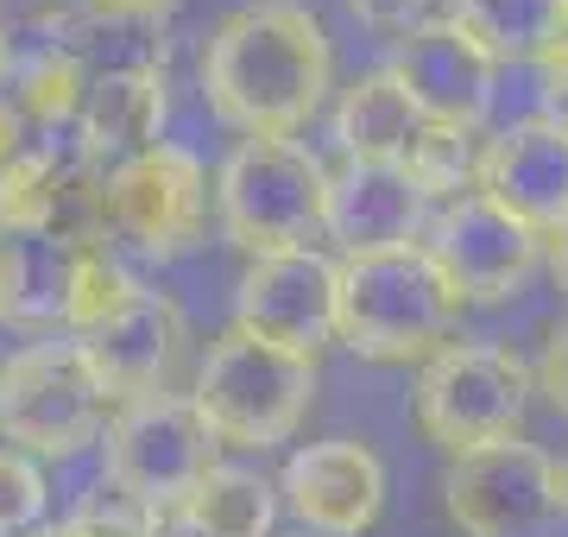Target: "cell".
Returning a JSON list of instances; mask_svg holds the SVG:
<instances>
[{"label": "cell", "instance_id": "11", "mask_svg": "<svg viewBox=\"0 0 568 537\" xmlns=\"http://www.w3.org/2000/svg\"><path fill=\"white\" fill-rule=\"evenodd\" d=\"M234 330L316 361L335 342V260L323 247H284L246 260L234 285Z\"/></svg>", "mask_w": 568, "mask_h": 537}, {"label": "cell", "instance_id": "22", "mask_svg": "<svg viewBox=\"0 0 568 537\" xmlns=\"http://www.w3.org/2000/svg\"><path fill=\"white\" fill-rule=\"evenodd\" d=\"M70 159H77V140H26L0 165V234H51Z\"/></svg>", "mask_w": 568, "mask_h": 537}, {"label": "cell", "instance_id": "33", "mask_svg": "<svg viewBox=\"0 0 568 537\" xmlns=\"http://www.w3.org/2000/svg\"><path fill=\"white\" fill-rule=\"evenodd\" d=\"M0 323H13V241L0 234Z\"/></svg>", "mask_w": 568, "mask_h": 537}, {"label": "cell", "instance_id": "16", "mask_svg": "<svg viewBox=\"0 0 568 537\" xmlns=\"http://www.w3.org/2000/svg\"><path fill=\"white\" fill-rule=\"evenodd\" d=\"M82 354H89V367H95V379H102V393L114 398V405L164 393V379H171V367H178V354H183L178 297L140 285L133 304H126L114 323H102L95 335H82Z\"/></svg>", "mask_w": 568, "mask_h": 537}, {"label": "cell", "instance_id": "4", "mask_svg": "<svg viewBox=\"0 0 568 537\" xmlns=\"http://www.w3.org/2000/svg\"><path fill=\"white\" fill-rule=\"evenodd\" d=\"M328 165L297 140H241L215 171V215L246 260L310 247L323 234Z\"/></svg>", "mask_w": 568, "mask_h": 537}, {"label": "cell", "instance_id": "24", "mask_svg": "<svg viewBox=\"0 0 568 537\" xmlns=\"http://www.w3.org/2000/svg\"><path fill=\"white\" fill-rule=\"evenodd\" d=\"M480 145H487V140H480V133H467V126L424 121L398 165H405V178L424 190L429 209H436V203H455V196H474V178H480Z\"/></svg>", "mask_w": 568, "mask_h": 537}, {"label": "cell", "instance_id": "9", "mask_svg": "<svg viewBox=\"0 0 568 537\" xmlns=\"http://www.w3.org/2000/svg\"><path fill=\"white\" fill-rule=\"evenodd\" d=\"M417 247L429 253V266L443 272L462 304H511L544 266V234L487 196H455L429 209Z\"/></svg>", "mask_w": 568, "mask_h": 537}, {"label": "cell", "instance_id": "18", "mask_svg": "<svg viewBox=\"0 0 568 537\" xmlns=\"http://www.w3.org/2000/svg\"><path fill=\"white\" fill-rule=\"evenodd\" d=\"M417 126H424V114L410 108L392 70L354 77L335 102V145H342L347 165H398L417 140Z\"/></svg>", "mask_w": 568, "mask_h": 537}, {"label": "cell", "instance_id": "26", "mask_svg": "<svg viewBox=\"0 0 568 537\" xmlns=\"http://www.w3.org/2000/svg\"><path fill=\"white\" fill-rule=\"evenodd\" d=\"M152 525H159V513L102 475L89 494L77 499V506H70L63 537H152Z\"/></svg>", "mask_w": 568, "mask_h": 537}, {"label": "cell", "instance_id": "3", "mask_svg": "<svg viewBox=\"0 0 568 537\" xmlns=\"http://www.w3.org/2000/svg\"><path fill=\"white\" fill-rule=\"evenodd\" d=\"M316 386H323V373H316L310 354H284L272 342H253V335L227 330L203 354L190 405H196V417L209 424V436L222 449L265 455L297 436V424L316 405Z\"/></svg>", "mask_w": 568, "mask_h": 537}, {"label": "cell", "instance_id": "36", "mask_svg": "<svg viewBox=\"0 0 568 537\" xmlns=\"http://www.w3.org/2000/svg\"><path fill=\"white\" fill-rule=\"evenodd\" d=\"M556 513H568V455L556 462Z\"/></svg>", "mask_w": 568, "mask_h": 537}, {"label": "cell", "instance_id": "20", "mask_svg": "<svg viewBox=\"0 0 568 537\" xmlns=\"http://www.w3.org/2000/svg\"><path fill=\"white\" fill-rule=\"evenodd\" d=\"M7 77H13L7 108L20 114V126H39V133H58V126L77 121L82 89H89V70H82L77 44H63V39H44L26 58H7Z\"/></svg>", "mask_w": 568, "mask_h": 537}, {"label": "cell", "instance_id": "28", "mask_svg": "<svg viewBox=\"0 0 568 537\" xmlns=\"http://www.w3.org/2000/svg\"><path fill=\"white\" fill-rule=\"evenodd\" d=\"M347 7H354L361 26L386 32V39H405V32L429 26V7H436V0H347Z\"/></svg>", "mask_w": 568, "mask_h": 537}, {"label": "cell", "instance_id": "6", "mask_svg": "<svg viewBox=\"0 0 568 537\" xmlns=\"http://www.w3.org/2000/svg\"><path fill=\"white\" fill-rule=\"evenodd\" d=\"M525 405H530V367L499 342H448V348H436L417 373V393H410L417 430L443 455L518 436Z\"/></svg>", "mask_w": 568, "mask_h": 537}, {"label": "cell", "instance_id": "23", "mask_svg": "<svg viewBox=\"0 0 568 537\" xmlns=\"http://www.w3.org/2000/svg\"><path fill=\"white\" fill-rule=\"evenodd\" d=\"M562 0H455L448 26L487 63H530Z\"/></svg>", "mask_w": 568, "mask_h": 537}, {"label": "cell", "instance_id": "5", "mask_svg": "<svg viewBox=\"0 0 568 537\" xmlns=\"http://www.w3.org/2000/svg\"><path fill=\"white\" fill-rule=\"evenodd\" d=\"M114 398L89 367L77 335L58 342H26L20 354L0 361V436L7 449L32 455V462H63V455L89 449L108 430Z\"/></svg>", "mask_w": 568, "mask_h": 537}, {"label": "cell", "instance_id": "31", "mask_svg": "<svg viewBox=\"0 0 568 537\" xmlns=\"http://www.w3.org/2000/svg\"><path fill=\"white\" fill-rule=\"evenodd\" d=\"M82 7L108 26H133V20H164L178 0H82Z\"/></svg>", "mask_w": 568, "mask_h": 537}, {"label": "cell", "instance_id": "7", "mask_svg": "<svg viewBox=\"0 0 568 537\" xmlns=\"http://www.w3.org/2000/svg\"><path fill=\"white\" fill-rule=\"evenodd\" d=\"M209 227V171L178 140H159L102 171V241L145 260H178Z\"/></svg>", "mask_w": 568, "mask_h": 537}, {"label": "cell", "instance_id": "29", "mask_svg": "<svg viewBox=\"0 0 568 537\" xmlns=\"http://www.w3.org/2000/svg\"><path fill=\"white\" fill-rule=\"evenodd\" d=\"M537 70H544V95L549 102H562L568 95V0L556 7V20H549V32H544V44H537Z\"/></svg>", "mask_w": 568, "mask_h": 537}, {"label": "cell", "instance_id": "35", "mask_svg": "<svg viewBox=\"0 0 568 537\" xmlns=\"http://www.w3.org/2000/svg\"><path fill=\"white\" fill-rule=\"evenodd\" d=\"M152 537H203L196 525H183L178 513H159V525H152Z\"/></svg>", "mask_w": 568, "mask_h": 537}, {"label": "cell", "instance_id": "12", "mask_svg": "<svg viewBox=\"0 0 568 537\" xmlns=\"http://www.w3.org/2000/svg\"><path fill=\"white\" fill-rule=\"evenodd\" d=\"M386 462L361 436L304 443L278 475V506L304 525V537H366L386 518Z\"/></svg>", "mask_w": 568, "mask_h": 537}, {"label": "cell", "instance_id": "37", "mask_svg": "<svg viewBox=\"0 0 568 537\" xmlns=\"http://www.w3.org/2000/svg\"><path fill=\"white\" fill-rule=\"evenodd\" d=\"M7 58H13V51H7V32H0V83H7Z\"/></svg>", "mask_w": 568, "mask_h": 537}, {"label": "cell", "instance_id": "32", "mask_svg": "<svg viewBox=\"0 0 568 537\" xmlns=\"http://www.w3.org/2000/svg\"><path fill=\"white\" fill-rule=\"evenodd\" d=\"M20 145H26V126H20V114L7 108V89H0V165H7Z\"/></svg>", "mask_w": 568, "mask_h": 537}, {"label": "cell", "instance_id": "17", "mask_svg": "<svg viewBox=\"0 0 568 537\" xmlns=\"http://www.w3.org/2000/svg\"><path fill=\"white\" fill-rule=\"evenodd\" d=\"M164 126V70L159 63H114L95 70L82 89V108L70 121V140L82 145L89 165H121L145 145H159Z\"/></svg>", "mask_w": 568, "mask_h": 537}, {"label": "cell", "instance_id": "19", "mask_svg": "<svg viewBox=\"0 0 568 537\" xmlns=\"http://www.w3.org/2000/svg\"><path fill=\"white\" fill-rule=\"evenodd\" d=\"M183 525H196L203 537H272L278 525V480H265L260 468L241 462H215L178 506Z\"/></svg>", "mask_w": 568, "mask_h": 537}, {"label": "cell", "instance_id": "13", "mask_svg": "<svg viewBox=\"0 0 568 537\" xmlns=\"http://www.w3.org/2000/svg\"><path fill=\"white\" fill-rule=\"evenodd\" d=\"M474 196L499 203L537 234H556L568 222V126L556 114H525L506 133L480 145V178Z\"/></svg>", "mask_w": 568, "mask_h": 537}, {"label": "cell", "instance_id": "27", "mask_svg": "<svg viewBox=\"0 0 568 537\" xmlns=\"http://www.w3.org/2000/svg\"><path fill=\"white\" fill-rule=\"evenodd\" d=\"M51 525V487H44V468L32 455L7 449L0 443V537H26Z\"/></svg>", "mask_w": 568, "mask_h": 537}, {"label": "cell", "instance_id": "14", "mask_svg": "<svg viewBox=\"0 0 568 537\" xmlns=\"http://www.w3.org/2000/svg\"><path fill=\"white\" fill-rule=\"evenodd\" d=\"M386 70L398 77V89L410 95V108L424 121L480 133V121H487V108H493V63L448 20H429L417 32H405Z\"/></svg>", "mask_w": 568, "mask_h": 537}, {"label": "cell", "instance_id": "2", "mask_svg": "<svg viewBox=\"0 0 568 537\" xmlns=\"http://www.w3.org/2000/svg\"><path fill=\"white\" fill-rule=\"evenodd\" d=\"M467 304L429 266L424 247L347 253L335 260V342L379 367H410L448 348Z\"/></svg>", "mask_w": 568, "mask_h": 537}, {"label": "cell", "instance_id": "1", "mask_svg": "<svg viewBox=\"0 0 568 537\" xmlns=\"http://www.w3.org/2000/svg\"><path fill=\"white\" fill-rule=\"evenodd\" d=\"M335 51L323 20L297 0H253L203 44V95L215 121L246 140H291L328 102Z\"/></svg>", "mask_w": 568, "mask_h": 537}, {"label": "cell", "instance_id": "8", "mask_svg": "<svg viewBox=\"0 0 568 537\" xmlns=\"http://www.w3.org/2000/svg\"><path fill=\"white\" fill-rule=\"evenodd\" d=\"M222 462V443L209 436L196 405L183 393L126 398L108 417V480L145 499L152 513H178L183 494Z\"/></svg>", "mask_w": 568, "mask_h": 537}, {"label": "cell", "instance_id": "34", "mask_svg": "<svg viewBox=\"0 0 568 537\" xmlns=\"http://www.w3.org/2000/svg\"><path fill=\"white\" fill-rule=\"evenodd\" d=\"M544 247H549V266H556V285H562V291H568V222H562V227H556V234H549Z\"/></svg>", "mask_w": 568, "mask_h": 537}, {"label": "cell", "instance_id": "10", "mask_svg": "<svg viewBox=\"0 0 568 537\" xmlns=\"http://www.w3.org/2000/svg\"><path fill=\"white\" fill-rule=\"evenodd\" d=\"M448 525L462 537H537L556 518V462L525 436L448 455Z\"/></svg>", "mask_w": 568, "mask_h": 537}, {"label": "cell", "instance_id": "21", "mask_svg": "<svg viewBox=\"0 0 568 537\" xmlns=\"http://www.w3.org/2000/svg\"><path fill=\"white\" fill-rule=\"evenodd\" d=\"M133 291H140V278L126 272L114 241H77V247H70V266H63L58 323L82 342V335H95L102 323H114V316L133 304Z\"/></svg>", "mask_w": 568, "mask_h": 537}, {"label": "cell", "instance_id": "25", "mask_svg": "<svg viewBox=\"0 0 568 537\" xmlns=\"http://www.w3.org/2000/svg\"><path fill=\"white\" fill-rule=\"evenodd\" d=\"M7 241H13V323H58L70 247L51 234H7Z\"/></svg>", "mask_w": 568, "mask_h": 537}, {"label": "cell", "instance_id": "30", "mask_svg": "<svg viewBox=\"0 0 568 537\" xmlns=\"http://www.w3.org/2000/svg\"><path fill=\"white\" fill-rule=\"evenodd\" d=\"M537 393L568 417V316L549 330V342H544V361H537Z\"/></svg>", "mask_w": 568, "mask_h": 537}, {"label": "cell", "instance_id": "15", "mask_svg": "<svg viewBox=\"0 0 568 537\" xmlns=\"http://www.w3.org/2000/svg\"><path fill=\"white\" fill-rule=\"evenodd\" d=\"M429 227V196L405 178V165H342L323 190V234L342 253L417 247Z\"/></svg>", "mask_w": 568, "mask_h": 537}]
</instances>
